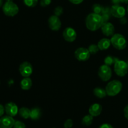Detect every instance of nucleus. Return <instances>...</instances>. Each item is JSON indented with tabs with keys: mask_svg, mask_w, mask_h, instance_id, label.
<instances>
[{
	"mask_svg": "<svg viewBox=\"0 0 128 128\" xmlns=\"http://www.w3.org/2000/svg\"><path fill=\"white\" fill-rule=\"evenodd\" d=\"M101 16H102L104 23V22H108V20H110V14H101Z\"/></svg>",
	"mask_w": 128,
	"mask_h": 128,
	"instance_id": "obj_30",
	"label": "nucleus"
},
{
	"mask_svg": "<svg viewBox=\"0 0 128 128\" xmlns=\"http://www.w3.org/2000/svg\"><path fill=\"white\" fill-rule=\"evenodd\" d=\"M127 11H128V7H127Z\"/></svg>",
	"mask_w": 128,
	"mask_h": 128,
	"instance_id": "obj_41",
	"label": "nucleus"
},
{
	"mask_svg": "<svg viewBox=\"0 0 128 128\" xmlns=\"http://www.w3.org/2000/svg\"><path fill=\"white\" fill-rule=\"evenodd\" d=\"M93 121V116H91V114H88L83 117L82 120V124L84 126H89L92 124Z\"/></svg>",
	"mask_w": 128,
	"mask_h": 128,
	"instance_id": "obj_22",
	"label": "nucleus"
},
{
	"mask_svg": "<svg viewBox=\"0 0 128 128\" xmlns=\"http://www.w3.org/2000/svg\"><path fill=\"white\" fill-rule=\"evenodd\" d=\"M20 86H21L22 90H29L32 86V81L30 78H24L21 80V82H20Z\"/></svg>",
	"mask_w": 128,
	"mask_h": 128,
	"instance_id": "obj_17",
	"label": "nucleus"
},
{
	"mask_svg": "<svg viewBox=\"0 0 128 128\" xmlns=\"http://www.w3.org/2000/svg\"><path fill=\"white\" fill-rule=\"evenodd\" d=\"M111 14L117 18H121L124 17L126 14V10L123 6L120 4L113 5L111 8Z\"/></svg>",
	"mask_w": 128,
	"mask_h": 128,
	"instance_id": "obj_9",
	"label": "nucleus"
},
{
	"mask_svg": "<svg viewBox=\"0 0 128 128\" xmlns=\"http://www.w3.org/2000/svg\"><path fill=\"white\" fill-rule=\"evenodd\" d=\"M19 114L20 116L24 119H28L30 118V114H31V110L28 108L22 107L19 110Z\"/></svg>",
	"mask_w": 128,
	"mask_h": 128,
	"instance_id": "obj_20",
	"label": "nucleus"
},
{
	"mask_svg": "<svg viewBox=\"0 0 128 128\" xmlns=\"http://www.w3.org/2000/svg\"><path fill=\"white\" fill-rule=\"evenodd\" d=\"M93 93L96 97L99 98H104L107 95L106 90L102 88H96L94 90Z\"/></svg>",
	"mask_w": 128,
	"mask_h": 128,
	"instance_id": "obj_19",
	"label": "nucleus"
},
{
	"mask_svg": "<svg viewBox=\"0 0 128 128\" xmlns=\"http://www.w3.org/2000/svg\"><path fill=\"white\" fill-rule=\"evenodd\" d=\"M86 26L89 30L92 31H96L101 28L104 21L101 14H96L94 12L88 15L86 18Z\"/></svg>",
	"mask_w": 128,
	"mask_h": 128,
	"instance_id": "obj_1",
	"label": "nucleus"
},
{
	"mask_svg": "<svg viewBox=\"0 0 128 128\" xmlns=\"http://www.w3.org/2000/svg\"><path fill=\"white\" fill-rule=\"evenodd\" d=\"M88 50L90 51V54H96L98 52L100 49H99V47L98 45L92 44H91L89 46Z\"/></svg>",
	"mask_w": 128,
	"mask_h": 128,
	"instance_id": "obj_24",
	"label": "nucleus"
},
{
	"mask_svg": "<svg viewBox=\"0 0 128 128\" xmlns=\"http://www.w3.org/2000/svg\"><path fill=\"white\" fill-rule=\"evenodd\" d=\"M2 4H3V0H0V8L2 6Z\"/></svg>",
	"mask_w": 128,
	"mask_h": 128,
	"instance_id": "obj_39",
	"label": "nucleus"
},
{
	"mask_svg": "<svg viewBox=\"0 0 128 128\" xmlns=\"http://www.w3.org/2000/svg\"><path fill=\"white\" fill-rule=\"evenodd\" d=\"M72 125H73L72 120L69 119L65 121L64 124V128H71L72 127Z\"/></svg>",
	"mask_w": 128,
	"mask_h": 128,
	"instance_id": "obj_28",
	"label": "nucleus"
},
{
	"mask_svg": "<svg viewBox=\"0 0 128 128\" xmlns=\"http://www.w3.org/2000/svg\"><path fill=\"white\" fill-rule=\"evenodd\" d=\"M102 111V106L98 103H94L91 105L89 109V113L94 117L99 116Z\"/></svg>",
	"mask_w": 128,
	"mask_h": 128,
	"instance_id": "obj_15",
	"label": "nucleus"
},
{
	"mask_svg": "<svg viewBox=\"0 0 128 128\" xmlns=\"http://www.w3.org/2000/svg\"><path fill=\"white\" fill-rule=\"evenodd\" d=\"M119 60L118 58L114 57V56H108L104 59V64L108 66H111L112 64H114L116 62Z\"/></svg>",
	"mask_w": 128,
	"mask_h": 128,
	"instance_id": "obj_21",
	"label": "nucleus"
},
{
	"mask_svg": "<svg viewBox=\"0 0 128 128\" xmlns=\"http://www.w3.org/2000/svg\"><path fill=\"white\" fill-rule=\"evenodd\" d=\"M54 12V15H56L57 16H60L63 12V9H62V8L61 6H57L55 8Z\"/></svg>",
	"mask_w": 128,
	"mask_h": 128,
	"instance_id": "obj_26",
	"label": "nucleus"
},
{
	"mask_svg": "<svg viewBox=\"0 0 128 128\" xmlns=\"http://www.w3.org/2000/svg\"><path fill=\"white\" fill-rule=\"evenodd\" d=\"M38 0H24V3L28 7H34L37 5Z\"/></svg>",
	"mask_w": 128,
	"mask_h": 128,
	"instance_id": "obj_25",
	"label": "nucleus"
},
{
	"mask_svg": "<svg viewBox=\"0 0 128 128\" xmlns=\"http://www.w3.org/2000/svg\"><path fill=\"white\" fill-rule=\"evenodd\" d=\"M121 2H123V3L128 4V0H121Z\"/></svg>",
	"mask_w": 128,
	"mask_h": 128,
	"instance_id": "obj_38",
	"label": "nucleus"
},
{
	"mask_svg": "<svg viewBox=\"0 0 128 128\" xmlns=\"http://www.w3.org/2000/svg\"><path fill=\"white\" fill-rule=\"evenodd\" d=\"M121 20H120V21H121V23L122 24H125L126 22V21H127V20H126V18H120Z\"/></svg>",
	"mask_w": 128,
	"mask_h": 128,
	"instance_id": "obj_37",
	"label": "nucleus"
},
{
	"mask_svg": "<svg viewBox=\"0 0 128 128\" xmlns=\"http://www.w3.org/2000/svg\"><path fill=\"white\" fill-rule=\"evenodd\" d=\"M124 114L125 118L128 120V105H127L124 109Z\"/></svg>",
	"mask_w": 128,
	"mask_h": 128,
	"instance_id": "obj_34",
	"label": "nucleus"
},
{
	"mask_svg": "<svg viewBox=\"0 0 128 128\" xmlns=\"http://www.w3.org/2000/svg\"><path fill=\"white\" fill-rule=\"evenodd\" d=\"M49 27L52 31H58L61 27V21L58 16L52 15L48 19Z\"/></svg>",
	"mask_w": 128,
	"mask_h": 128,
	"instance_id": "obj_10",
	"label": "nucleus"
},
{
	"mask_svg": "<svg viewBox=\"0 0 128 128\" xmlns=\"http://www.w3.org/2000/svg\"><path fill=\"white\" fill-rule=\"evenodd\" d=\"M51 2V0H41L40 4L42 7H46L50 5Z\"/></svg>",
	"mask_w": 128,
	"mask_h": 128,
	"instance_id": "obj_29",
	"label": "nucleus"
},
{
	"mask_svg": "<svg viewBox=\"0 0 128 128\" xmlns=\"http://www.w3.org/2000/svg\"><path fill=\"white\" fill-rule=\"evenodd\" d=\"M19 71L21 76L24 78L29 77L32 73V66L30 62L24 61L20 64Z\"/></svg>",
	"mask_w": 128,
	"mask_h": 128,
	"instance_id": "obj_8",
	"label": "nucleus"
},
{
	"mask_svg": "<svg viewBox=\"0 0 128 128\" xmlns=\"http://www.w3.org/2000/svg\"><path fill=\"white\" fill-rule=\"evenodd\" d=\"M4 111H5L4 107L2 104H0V117H1V116L3 115Z\"/></svg>",
	"mask_w": 128,
	"mask_h": 128,
	"instance_id": "obj_35",
	"label": "nucleus"
},
{
	"mask_svg": "<svg viewBox=\"0 0 128 128\" xmlns=\"http://www.w3.org/2000/svg\"><path fill=\"white\" fill-rule=\"evenodd\" d=\"M71 3L74 4H81L84 0H69Z\"/></svg>",
	"mask_w": 128,
	"mask_h": 128,
	"instance_id": "obj_33",
	"label": "nucleus"
},
{
	"mask_svg": "<svg viewBox=\"0 0 128 128\" xmlns=\"http://www.w3.org/2000/svg\"><path fill=\"white\" fill-rule=\"evenodd\" d=\"M64 39L68 42H73L75 41L77 36L76 31L72 28H66L62 32Z\"/></svg>",
	"mask_w": 128,
	"mask_h": 128,
	"instance_id": "obj_11",
	"label": "nucleus"
},
{
	"mask_svg": "<svg viewBox=\"0 0 128 128\" xmlns=\"http://www.w3.org/2000/svg\"><path fill=\"white\" fill-rule=\"evenodd\" d=\"M102 6H101L100 4H94L92 6V10L93 11V12L96 14H101L102 12Z\"/></svg>",
	"mask_w": 128,
	"mask_h": 128,
	"instance_id": "obj_23",
	"label": "nucleus"
},
{
	"mask_svg": "<svg viewBox=\"0 0 128 128\" xmlns=\"http://www.w3.org/2000/svg\"><path fill=\"white\" fill-rule=\"evenodd\" d=\"M4 109L5 112L7 114V115L11 116V117L15 116L19 112V110L17 105L14 102H10L6 104L4 106Z\"/></svg>",
	"mask_w": 128,
	"mask_h": 128,
	"instance_id": "obj_13",
	"label": "nucleus"
},
{
	"mask_svg": "<svg viewBox=\"0 0 128 128\" xmlns=\"http://www.w3.org/2000/svg\"><path fill=\"white\" fill-rule=\"evenodd\" d=\"M122 88V84L118 80H113L109 82L106 87L107 95L110 96H114L118 94Z\"/></svg>",
	"mask_w": 128,
	"mask_h": 128,
	"instance_id": "obj_2",
	"label": "nucleus"
},
{
	"mask_svg": "<svg viewBox=\"0 0 128 128\" xmlns=\"http://www.w3.org/2000/svg\"><path fill=\"white\" fill-rule=\"evenodd\" d=\"M127 62V64H128V61L127 62Z\"/></svg>",
	"mask_w": 128,
	"mask_h": 128,
	"instance_id": "obj_42",
	"label": "nucleus"
},
{
	"mask_svg": "<svg viewBox=\"0 0 128 128\" xmlns=\"http://www.w3.org/2000/svg\"><path fill=\"white\" fill-rule=\"evenodd\" d=\"M101 14H111V8H109L108 7H103Z\"/></svg>",
	"mask_w": 128,
	"mask_h": 128,
	"instance_id": "obj_31",
	"label": "nucleus"
},
{
	"mask_svg": "<svg viewBox=\"0 0 128 128\" xmlns=\"http://www.w3.org/2000/svg\"><path fill=\"white\" fill-rule=\"evenodd\" d=\"M111 40L108 38H102L100 40L98 43L100 50L103 51V50H106L110 48L111 46Z\"/></svg>",
	"mask_w": 128,
	"mask_h": 128,
	"instance_id": "obj_16",
	"label": "nucleus"
},
{
	"mask_svg": "<svg viewBox=\"0 0 128 128\" xmlns=\"http://www.w3.org/2000/svg\"><path fill=\"white\" fill-rule=\"evenodd\" d=\"M41 116V111L38 108H34L31 110L30 118L32 120H38Z\"/></svg>",
	"mask_w": 128,
	"mask_h": 128,
	"instance_id": "obj_18",
	"label": "nucleus"
},
{
	"mask_svg": "<svg viewBox=\"0 0 128 128\" xmlns=\"http://www.w3.org/2000/svg\"><path fill=\"white\" fill-rule=\"evenodd\" d=\"M14 123V120L8 115L0 118V128H12Z\"/></svg>",
	"mask_w": 128,
	"mask_h": 128,
	"instance_id": "obj_12",
	"label": "nucleus"
},
{
	"mask_svg": "<svg viewBox=\"0 0 128 128\" xmlns=\"http://www.w3.org/2000/svg\"><path fill=\"white\" fill-rule=\"evenodd\" d=\"M114 70L118 76L123 77L128 72V65L127 62L119 60L114 64Z\"/></svg>",
	"mask_w": 128,
	"mask_h": 128,
	"instance_id": "obj_5",
	"label": "nucleus"
},
{
	"mask_svg": "<svg viewBox=\"0 0 128 128\" xmlns=\"http://www.w3.org/2000/svg\"><path fill=\"white\" fill-rule=\"evenodd\" d=\"M111 44L118 50H122L127 46V41L121 34H114L111 40Z\"/></svg>",
	"mask_w": 128,
	"mask_h": 128,
	"instance_id": "obj_3",
	"label": "nucleus"
},
{
	"mask_svg": "<svg viewBox=\"0 0 128 128\" xmlns=\"http://www.w3.org/2000/svg\"><path fill=\"white\" fill-rule=\"evenodd\" d=\"M7 1H12V0H6Z\"/></svg>",
	"mask_w": 128,
	"mask_h": 128,
	"instance_id": "obj_40",
	"label": "nucleus"
},
{
	"mask_svg": "<svg viewBox=\"0 0 128 128\" xmlns=\"http://www.w3.org/2000/svg\"><path fill=\"white\" fill-rule=\"evenodd\" d=\"M13 128H26V125L24 124V123L21 121H15V123L14 124Z\"/></svg>",
	"mask_w": 128,
	"mask_h": 128,
	"instance_id": "obj_27",
	"label": "nucleus"
},
{
	"mask_svg": "<svg viewBox=\"0 0 128 128\" xmlns=\"http://www.w3.org/2000/svg\"><path fill=\"white\" fill-rule=\"evenodd\" d=\"M112 1V4L113 5H117V4H120L121 2V0H111Z\"/></svg>",
	"mask_w": 128,
	"mask_h": 128,
	"instance_id": "obj_36",
	"label": "nucleus"
},
{
	"mask_svg": "<svg viewBox=\"0 0 128 128\" xmlns=\"http://www.w3.org/2000/svg\"><path fill=\"white\" fill-rule=\"evenodd\" d=\"M102 32L105 36H112L114 34V26L112 23L110 22H104L101 26Z\"/></svg>",
	"mask_w": 128,
	"mask_h": 128,
	"instance_id": "obj_14",
	"label": "nucleus"
},
{
	"mask_svg": "<svg viewBox=\"0 0 128 128\" xmlns=\"http://www.w3.org/2000/svg\"><path fill=\"white\" fill-rule=\"evenodd\" d=\"M90 54L88 49L85 48H79L74 52L75 58L80 61H87L90 58Z\"/></svg>",
	"mask_w": 128,
	"mask_h": 128,
	"instance_id": "obj_7",
	"label": "nucleus"
},
{
	"mask_svg": "<svg viewBox=\"0 0 128 128\" xmlns=\"http://www.w3.org/2000/svg\"><path fill=\"white\" fill-rule=\"evenodd\" d=\"M98 76L102 81H108L112 76V71L110 66L103 64L99 68Z\"/></svg>",
	"mask_w": 128,
	"mask_h": 128,
	"instance_id": "obj_6",
	"label": "nucleus"
},
{
	"mask_svg": "<svg viewBox=\"0 0 128 128\" xmlns=\"http://www.w3.org/2000/svg\"><path fill=\"white\" fill-rule=\"evenodd\" d=\"M99 128H113V127H112L111 124H110L105 123L101 125V126L99 127Z\"/></svg>",
	"mask_w": 128,
	"mask_h": 128,
	"instance_id": "obj_32",
	"label": "nucleus"
},
{
	"mask_svg": "<svg viewBox=\"0 0 128 128\" xmlns=\"http://www.w3.org/2000/svg\"><path fill=\"white\" fill-rule=\"evenodd\" d=\"M2 11L6 16H14L19 12V8L12 1H6L2 6Z\"/></svg>",
	"mask_w": 128,
	"mask_h": 128,
	"instance_id": "obj_4",
	"label": "nucleus"
}]
</instances>
